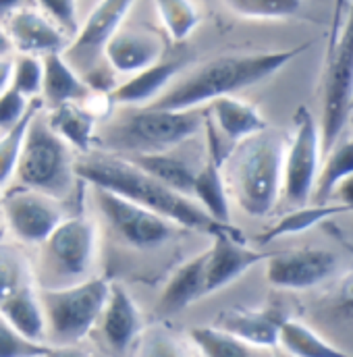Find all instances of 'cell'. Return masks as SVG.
I'll return each instance as SVG.
<instances>
[{"label": "cell", "instance_id": "cell-1", "mask_svg": "<svg viewBox=\"0 0 353 357\" xmlns=\"http://www.w3.org/2000/svg\"><path fill=\"white\" fill-rule=\"evenodd\" d=\"M308 46L310 44L287 50L216 56L187 73L176 84H171L150 106L160 110H197L218 98L235 96L241 89L252 88L272 77L293 59H297Z\"/></svg>", "mask_w": 353, "mask_h": 357}, {"label": "cell", "instance_id": "cell-2", "mask_svg": "<svg viewBox=\"0 0 353 357\" xmlns=\"http://www.w3.org/2000/svg\"><path fill=\"white\" fill-rule=\"evenodd\" d=\"M75 175L89 183L93 189H106L137 202L152 212L175 222L176 227H187L218 235L231 231L229 225L214 222L191 197L176 193L167 185L158 183L140 167L127 158L117 156H84L75 158Z\"/></svg>", "mask_w": 353, "mask_h": 357}, {"label": "cell", "instance_id": "cell-3", "mask_svg": "<svg viewBox=\"0 0 353 357\" xmlns=\"http://www.w3.org/2000/svg\"><path fill=\"white\" fill-rule=\"evenodd\" d=\"M283 156L285 139L264 129L231 150L223 177L229 197L254 218L270 214L283 195Z\"/></svg>", "mask_w": 353, "mask_h": 357}, {"label": "cell", "instance_id": "cell-4", "mask_svg": "<svg viewBox=\"0 0 353 357\" xmlns=\"http://www.w3.org/2000/svg\"><path fill=\"white\" fill-rule=\"evenodd\" d=\"M108 291V280L91 276L63 287L40 289L50 345H77L98 324Z\"/></svg>", "mask_w": 353, "mask_h": 357}, {"label": "cell", "instance_id": "cell-5", "mask_svg": "<svg viewBox=\"0 0 353 357\" xmlns=\"http://www.w3.org/2000/svg\"><path fill=\"white\" fill-rule=\"evenodd\" d=\"M75 152L48 127L38 112L27 129L15 181L19 187L36 189L61 199L75 175Z\"/></svg>", "mask_w": 353, "mask_h": 357}, {"label": "cell", "instance_id": "cell-6", "mask_svg": "<svg viewBox=\"0 0 353 357\" xmlns=\"http://www.w3.org/2000/svg\"><path fill=\"white\" fill-rule=\"evenodd\" d=\"M204 125L197 110H160L152 106L135 108L110 127V137L131 150L167 152L191 139Z\"/></svg>", "mask_w": 353, "mask_h": 357}, {"label": "cell", "instance_id": "cell-7", "mask_svg": "<svg viewBox=\"0 0 353 357\" xmlns=\"http://www.w3.org/2000/svg\"><path fill=\"white\" fill-rule=\"evenodd\" d=\"M353 89V0L350 2L341 33L326 54V77L322 98V121H320V144L329 152L343 133L350 119V102Z\"/></svg>", "mask_w": 353, "mask_h": 357}, {"label": "cell", "instance_id": "cell-8", "mask_svg": "<svg viewBox=\"0 0 353 357\" xmlns=\"http://www.w3.org/2000/svg\"><path fill=\"white\" fill-rule=\"evenodd\" d=\"M42 245L46 266L63 280L61 287L86 280L98 254V227L86 216L65 218Z\"/></svg>", "mask_w": 353, "mask_h": 357}, {"label": "cell", "instance_id": "cell-9", "mask_svg": "<svg viewBox=\"0 0 353 357\" xmlns=\"http://www.w3.org/2000/svg\"><path fill=\"white\" fill-rule=\"evenodd\" d=\"M320 125L306 106L295 112L291 142L285 144L283 156V195L291 204H306L320 171Z\"/></svg>", "mask_w": 353, "mask_h": 357}, {"label": "cell", "instance_id": "cell-10", "mask_svg": "<svg viewBox=\"0 0 353 357\" xmlns=\"http://www.w3.org/2000/svg\"><path fill=\"white\" fill-rule=\"evenodd\" d=\"M0 216L13 237L25 245H42L67 218L61 199L19 185L0 197Z\"/></svg>", "mask_w": 353, "mask_h": 357}, {"label": "cell", "instance_id": "cell-11", "mask_svg": "<svg viewBox=\"0 0 353 357\" xmlns=\"http://www.w3.org/2000/svg\"><path fill=\"white\" fill-rule=\"evenodd\" d=\"M96 202L110 227L135 248H156L175 237V222L137 202L106 189H96Z\"/></svg>", "mask_w": 353, "mask_h": 357}, {"label": "cell", "instance_id": "cell-12", "mask_svg": "<svg viewBox=\"0 0 353 357\" xmlns=\"http://www.w3.org/2000/svg\"><path fill=\"white\" fill-rule=\"evenodd\" d=\"M135 2L137 0H100L86 21L80 23L75 38L69 40V46L63 52L80 73H89L98 67L106 42L125 25V19Z\"/></svg>", "mask_w": 353, "mask_h": 357}, {"label": "cell", "instance_id": "cell-13", "mask_svg": "<svg viewBox=\"0 0 353 357\" xmlns=\"http://www.w3.org/2000/svg\"><path fill=\"white\" fill-rule=\"evenodd\" d=\"M337 256L329 250H287L266 258V280L274 289L306 291L331 278L337 270Z\"/></svg>", "mask_w": 353, "mask_h": 357}, {"label": "cell", "instance_id": "cell-14", "mask_svg": "<svg viewBox=\"0 0 353 357\" xmlns=\"http://www.w3.org/2000/svg\"><path fill=\"white\" fill-rule=\"evenodd\" d=\"M6 33L10 38L13 50L19 54L46 56L54 52H65L69 46L67 31L36 6H25L6 19Z\"/></svg>", "mask_w": 353, "mask_h": 357}, {"label": "cell", "instance_id": "cell-15", "mask_svg": "<svg viewBox=\"0 0 353 357\" xmlns=\"http://www.w3.org/2000/svg\"><path fill=\"white\" fill-rule=\"evenodd\" d=\"M212 237V245L206 250V295L229 287L250 268L268 258L264 252L243 245L233 231H223Z\"/></svg>", "mask_w": 353, "mask_h": 357}, {"label": "cell", "instance_id": "cell-16", "mask_svg": "<svg viewBox=\"0 0 353 357\" xmlns=\"http://www.w3.org/2000/svg\"><path fill=\"white\" fill-rule=\"evenodd\" d=\"M165 42L146 29L121 27L104 46V61L117 75H135L163 61Z\"/></svg>", "mask_w": 353, "mask_h": 357}, {"label": "cell", "instance_id": "cell-17", "mask_svg": "<svg viewBox=\"0 0 353 357\" xmlns=\"http://www.w3.org/2000/svg\"><path fill=\"white\" fill-rule=\"evenodd\" d=\"M98 322L104 341L114 351H125L142 335V312L131 293L119 282H110L108 299Z\"/></svg>", "mask_w": 353, "mask_h": 357}, {"label": "cell", "instance_id": "cell-18", "mask_svg": "<svg viewBox=\"0 0 353 357\" xmlns=\"http://www.w3.org/2000/svg\"><path fill=\"white\" fill-rule=\"evenodd\" d=\"M181 67H183L181 61H160L127 77L123 84L114 86L110 89L108 98L112 104H119V106H131V108L150 106L175 82Z\"/></svg>", "mask_w": 353, "mask_h": 357}, {"label": "cell", "instance_id": "cell-19", "mask_svg": "<svg viewBox=\"0 0 353 357\" xmlns=\"http://www.w3.org/2000/svg\"><path fill=\"white\" fill-rule=\"evenodd\" d=\"M208 110L212 116L210 119L212 129L233 144H239V142L268 129V123L262 116V112L254 104H250L237 96L218 98L208 104Z\"/></svg>", "mask_w": 353, "mask_h": 357}, {"label": "cell", "instance_id": "cell-20", "mask_svg": "<svg viewBox=\"0 0 353 357\" xmlns=\"http://www.w3.org/2000/svg\"><path fill=\"white\" fill-rule=\"evenodd\" d=\"M0 316L25 339L36 343L48 341V326H46V314L40 299V291L25 282L19 289H15L2 303H0ZM48 345V343H46Z\"/></svg>", "mask_w": 353, "mask_h": 357}, {"label": "cell", "instance_id": "cell-21", "mask_svg": "<svg viewBox=\"0 0 353 357\" xmlns=\"http://www.w3.org/2000/svg\"><path fill=\"white\" fill-rule=\"evenodd\" d=\"M44 63V84H42V98L44 102L54 108L61 104L71 102H86L91 93L88 82L82 73L65 59L63 52L42 56Z\"/></svg>", "mask_w": 353, "mask_h": 357}, {"label": "cell", "instance_id": "cell-22", "mask_svg": "<svg viewBox=\"0 0 353 357\" xmlns=\"http://www.w3.org/2000/svg\"><path fill=\"white\" fill-rule=\"evenodd\" d=\"M283 318L260 310H231L220 316L218 328L227 331L248 347L274 349L278 343V328Z\"/></svg>", "mask_w": 353, "mask_h": 357}, {"label": "cell", "instance_id": "cell-23", "mask_svg": "<svg viewBox=\"0 0 353 357\" xmlns=\"http://www.w3.org/2000/svg\"><path fill=\"white\" fill-rule=\"evenodd\" d=\"M48 127L73 150L88 154L96 139V112L86 102L61 104L48 110L44 116Z\"/></svg>", "mask_w": 353, "mask_h": 357}, {"label": "cell", "instance_id": "cell-24", "mask_svg": "<svg viewBox=\"0 0 353 357\" xmlns=\"http://www.w3.org/2000/svg\"><path fill=\"white\" fill-rule=\"evenodd\" d=\"M206 295V252L193 256L176 268L160 293L163 314H176Z\"/></svg>", "mask_w": 353, "mask_h": 357}, {"label": "cell", "instance_id": "cell-25", "mask_svg": "<svg viewBox=\"0 0 353 357\" xmlns=\"http://www.w3.org/2000/svg\"><path fill=\"white\" fill-rule=\"evenodd\" d=\"M191 199L218 225H229L231 220V197L223 177V165L218 158L210 156L204 169L193 177Z\"/></svg>", "mask_w": 353, "mask_h": 357}, {"label": "cell", "instance_id": "cell-26", "mask_svg": "<svg viewBox=\"0 0 353 357\" xmlns=\"http://www.w3.org/2000/svg\"><path fill=\"white\" fill-rule=\"evenodd\" d=\"M276 347L289 357H352L322 339L314 328L293 318H283Z\"/></svg>", "mask_w": 353, "mask_h": 357}, {"label": "cell", "instance_id": "cell-27", "mask_svg": "<svg viewBox=\"0 0 353 357\" xmlns=\"http://www.w3.org/2000/svg\"><path fill=\"white\" fill-rule=\"evenodd\" d=\"M345 212H350V210L345 206H341V204H335V202L299 206L293 212L283 214L272 227H268L264 233H262V237H258V241L260 243H272V241H276L280 237L310 231L316 225H320L322 220L333 218V216H339V214H345Z\"/></svg>", "mask_w": 353, "mask_h": 357}, {"label": "cell", "instance_id": "cell-28", "mask_svg": "<svg viewBox=\"0 0 353 357\" xmlns=\"http://www.w3.org/2000/svg\"><path fill=\"white\" fill-rule=\"evenodd\" d=\"M131 162L152 178H156L158 183L167 185L169 189L191 197L195 171L185 160L167 152H146V154H135Z\"/></svg>", "mask_w": 353, "mask_h": 357}, {"label": "cell", "instance_id": "cell-29", "mask_svg": "<svg viewBox=\"0 0 353 357\" xmlns=\"http://www.w3.org/2000/svg\"><path fill=\"white\" fill-rule=\"evenodd\" d=\"M353 175V137L335 144L329 152L324 162L320 165L316 185H314V202L316 204H326L331 202V195L335 187Z\"/></svg>", "mask_w": 353, "mask_h": 357}, {"label": "cell", "instance_id": "cell-30", "mask_svg": "<svg viewBox=\"0 0 353 357\" xmlns=\"http://www.w3.org/2000/svg\"><path fill=\"white\" fill-rule=\"evenodd\" d=\"M40 108H42V102H33L29 112L13 129L0 133V189H6L15 181L27 129H29L33 116L40 112Z\"/></svg>", "mask_w": 353, "mask_h": 357}, {"label": "cell", "instance_id": "cell-31", "mask_svg": "<svg viewBox=\"0 0 353 357\" xmlns=\"http://www.w3.org/2000/svg\"><path fill=\"white\" fill-rule=\"evenodd\" d=\"M154 4L173 42H185L202 23V13L193 0H154Z\"/></svg>", "mask_w": 353, "mask_h": 357}, {"label": "cell", "instance_id": "cell-32", "mask_svg": "<svg viewBox=\"0 0 353 357\" xmlns=\"http://www.w3.org/2000/svg\"><path fill=\"white\" fill-rule=\"evenodd\" d=\"M233 15L252 21H283L303 8V0H220Z\"/></svg>", "mask_w": 353, "mask_h": 357}, {"label": "cell", "instance_id": "cell-33", "mask_svg": "<svg viewBox=\"0 0 353 357\" xmlns=\"http://www.w3.org/2000/svg\"><path fill=\"white\" fill-rule=\"evenodd\" d=\"M204 357H250V347L218 326H195L189 333Z\"/></svg>", "mask_w": 353, "mask_h": 357}, {"label": "cell", "instance_id": "cell-34", "mask_svg": "<svg viewBox=\"0 0 353 357\" xmlns=\"http://www.w3.org/2000/svg\"><path fill=\"white\" fill-rule=\"evenodd\" d=\"M42 84H44L42 56L19 54L17 59H13L10 88L17 89L27 100H33L36 96H42Z\"/></svg>", "mask_w": 353, "mask_h": 357}, {"label": "cell", "instance_id": "cell-35", "mask_svg": "<svg viewBox=\"0 0 353 357\" xmlns=\"http://www.w3.org/2000/svg\"><path fill=\"white\" fill-rule=\"evenodd\" d=\"M31 282L29 270L19 252L8 245H0V303L21 284Z\"/></svg>", "mask_w": 353, "mask_h": 357}, {"label": "cell", "instance_id": "cell-36", "mask_svg": "<svg viewBox=\"0 0 353 357\" xmlns=\"http://www.w3.org/2000/svg\"><path fill=\"white\" fill-rule=\"evenodd\" d=\"M135 357H187L183 343L165 328H152L140 337Z\"/></svg>", "mask_w": 353, "mask_h": 357}, {"label": "cell", "instance_id": "cell-37", "mask_svg": "<svg viewBox=\"0 0 353 357\" xmlns=\"http://www.w3.org/2000/svg\"><path fill=\"white\" fill-rule=\"evenodd\" d=\"M48 347L46 343L25 339L0 316V357H44Z\"/></svg>", "mask_w": 353, "mask_h": 357}, {"label": "cell", "instance_id": "cell-38", "mask_svg": "<svg viewBox=\"0 0 353 357\" xmlns=\"http://www.w3.org/2000/svg\"><path fill=\"white\" fill-rule=\"evenodd\" d=\"M33 100H27L17 89L8 88L0 96V133L13 129L31 108Z\"/></svg>", "mask_w": 353, "mask_h": 357}, {"label": "cell", "instance_id": "cell-39", "mask_svg": "<svg viewBox=\"0 0 353 357\" xmlns=\"http://www.w3.org/2000/svg\"><path fill=\"white\" fill-rule=\"evenodd\" d=\"M42 13L54 19L67 33L80 27V6L77 0H33Z\"/></svg>", "mask_w": 353, "mask_h": 357}, {"label": "cell", "instance_id": "cell-40", "mask_svg": "<svg viewBox=\"0 0 353 357\" xmlns=\"http://www.w3.org/2000/svg\"><path fill=\"white\" fill-rule=\"evenodd\" d=\"M329 307L335 316L343 320H353V268L331 291Z\"/></svg>", "mask_w": 353, "mask_h": 357}, {"label": "cell", "instance_id": "cell-41", "mask_svg": "<svg viewBox=\"0 0 353 357\" xmlns=\"http://www.w3.org/2000/svg\"><path fill=\"white\" fill-rule=\"evenodd\" d=\"M350 2L352 0H333V17H331V27H329V36H326V54L331 52V48L335 46V42L341 33Z\"/></svg>", "mask_w": 353, "mask_h": 357}, {"label": "cell", "instance_id": "cell-42", "mask_svg": "<svg viewBox=\"0 0 353 357\" xmlns=\"http://www.w3.org/2000/svg\"><path fill=\"white\" fill-rule=\"evenodd\" d=\"M331 199H337L335 204H341V206H345L347 210H353V175L345 178V181H341V183L335 187Z\"/></svg>", "mask_w": 353, "mask_h": 357}, {"label": "cell", "instance_id": "cell-43", "mask_svg": "<svg viewBox=\"0 0 353 357\" xmlns=\"http://www.w3.org/2000/svg\"><path fill=\"white\" fill-rule=\"evenodd\" d=\"M44 357H89V354L77 345H50Z\"/></svg>", "mask_w": 353, "mask_h": 357}, {"label": "cell", "instance_id": "cell-44", "mask_svg": "<svg viewBox=\"0 0 353 357\" xmlns=\"http://www.w3.org/2000/svg\"><path fill=\"white\" fill-rule=\"evenodd\" d=\"M10 71H13V59L10 56L0 59V96L10 88Z\"/></svg>", "mask_w": 353, "mask_h": 357}, {"label": "cell", "instance_id": "cell-45", "mask_svg": "<svg viewBox=\"0 0 353 357\" xmlns=\"http://www.w3.org/2000/svg\"><path fill=\"white\" fill-rule=\"evenodd\" d=\"M29 6V0H0V19H8L13 13Z\"/></svg>", "mask_w": 353, "mask_h": 357}, {"label": "cell", "instance_id": "cell-46", "mask_svg": "<svg viewBox=\"0 0 353 357\" xmlns=\"http://www.w3.org/2000/svg\"><path fill=\"white\" fill-rule=\"evenodd\" d=\"M13 54V44H10V38L6 33V29L0 25V59L4 56H10Z\"/></svg>", "mask_w": 353, "mask_h": 357}, {"label": "cell", "instance_id": "cell-47", "mask_svg": "<svg viewBox=\"0 0 353 357\" xmlns=\"http://www.w3.org/2000/svg\"><path fill=\"white\" fill-rule=\"evenodd\" d=\"M350 108L353 110V89H352V102H350Z\"/></svg>", "mask_w": 353, "mask_h": 357}, {"label": "cell", "instance_id": "cell-48", "mask_svg": "<svg viewBox=\"0 0 353 357\" xmlns=\"http://www.w3.org/2000/svg\"><path fill=\"white\" fill-rule=\"evenodd\" d=\"M276 357H289V356H285V354H278V356Z\"/></svg>", "mask_w": 353, "mask_h": 357}, {"label": "cell", "instance_id": "cell-49", "mask_svg": "<svg viewBox=\"0 0 353 357\" xmlns=\"http://www.w3.org/2000/svg\"><path fill=\"white\" fill-rule=\"evenodd\" d=\"M0 218H2V216H0Z\"/></svg>", "mask_w": 353, "mask_h": 357}]
</instances>
